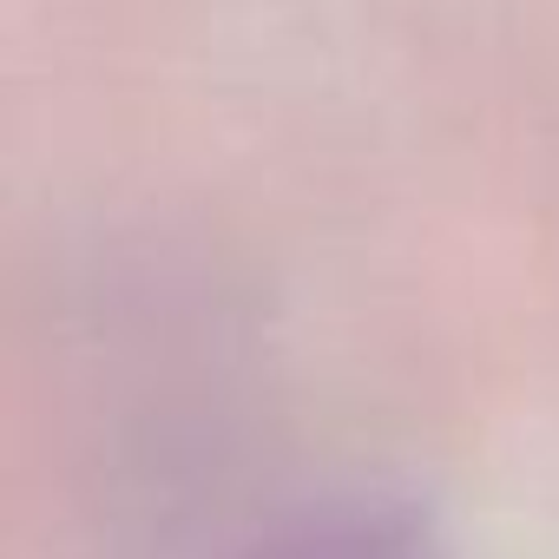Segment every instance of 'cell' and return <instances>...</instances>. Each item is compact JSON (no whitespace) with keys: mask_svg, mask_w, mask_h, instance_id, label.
Instances as JSON below:
<instances>
[{"mask_svg":"<svg viewBox=\"0 0 559 559\" xmlns=\"http://www.w3.org/2000/svg\"><path fill=\"white\" fill-rule=\"evenodd\" d=\"M250 559H428V546L382 513H343V520H310L297 533H276Z\"/></svg>","mask_w":559,"mask_h":559,"instance_id":"1","label":"cell"}]
</instances>
